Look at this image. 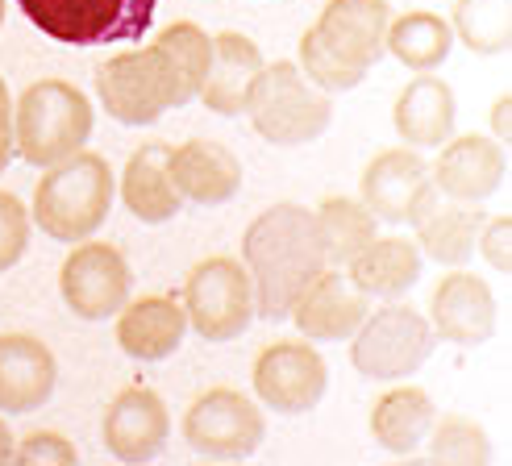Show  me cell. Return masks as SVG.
I'll return each mask as SVG.
<instances>
[{"label": "cell", "instance_id": "obj_1", "mask_svg": "<svg viewBox=\"0 0 512 466\" xmlns=\"http://www.w3.org/2000/svg\"><path fill=\"white\" fill-rule=\"evenodd\" d=\"M242 267L254 288V313L263 321H288L300 292L325 271L309 204L279 200L254 217L242 233Z\"/></svg>", "mask_w": 512, "mask_h": 466}, {"label": "cell", "instance_id": "obj_2", "mask_svg": "<svg viewBox=\"0 0 512 466\" xmlns=\"http://www.w3.org/2000/svg\"><path fill=\"white\" fill-rule=\"evenodd\" d=\"M117 179L105 154L75 150L71 159L42 167V179L30 200V221L55 242H84L109 221Z\"/></svg>", "mask_w": 512, "mask_h": 466}, {"label": "cell", "instance_id": "obj_3", "mask_svg": "<svg viewBox=\"0 0 512 466\" xmlns=\"http://www.w3.org/2000/svg\"><path fill=\"white\" fill-rule=\"evenodd\" d=\"M96 109L71 80H38L13 100V150L34 167H55L84 150Z\"/></svg>", "mask_w": 512, "mask_h": 466}, {"label": "cell", "instance_id": "obj_4", "mask_svg": "<svg viewBox=\"0 0 512 466\" xmlns=\"http://www.w3.org/2000/svg\"><path fill=\"white\" fill-rule=\"evenodd\" d=\"M242 113L250 117L254 134L271 146H309L317 142L329 121H334V105L329 92L313 88L300 75L296 63H263L254 84L246 88Z\"/></svg>", "mask_w": 512, "mask_h": 466}, {"label": "cell", "instance_id": "obj_5", "mask_svg": "<svg viewBox=\"0 0 512 466\" xmlns=\"http://www.w3.org/2000/svg\"><path fill=\"white\" fill-rule=\"evenodd\" d=\"M433 346H438V333H433L421 308L388 300L379 313H367L363 325L350 333V367L363 379L396 383L417 375L429 362Z\"/></svg>", "mask_w": 512, "mask_h": 466}, {"label": "cell", "instance_id": "obj_6", "mask_svg": "<svg viewBox=\"0 0 512 466\" xmlns=\"http://www.w3.org/2000/svg\"><path fill=\"white\" fill-rule=\"evenodd\" d=\"M46 38L63 46L138 42L155 21L159 0H17Z\"/></svg>", "mask_w": 512, "mask_h": 466}, {"label": "cell", "instance_id": "obj_7", "mask_svg": "<svg viewBox=\"0 0 512 466\" xmlns=\"http://www.w3.org/2000/svg\"><path fill=\"white\" fill-rule=\"evenodd\" d=\"M96 100L121 125H155L167 109H179L175 80L155 46L117 50L96 67Z\"/></svg>", "mask_w": 512, "mask_h": 466}, {"label": "cell", "instance_id": "obj_8", "mask_svg": "<svg viewBox=\"0 0 512 466\" xmlns=\"http://www.w3.org/2000/svg\"><path fill=\"white\" fill-rule=\"evenodd\" d=\"M184 313L188 329L204 342H234L254 321V288L242 258L213 254L200 258L184 279Z\"/></svg>", "mask_w": 512, "mask_h": 466}, {"label": "cell", "instance_id": "obj_9", "mask_svg": "<svg viewBox=\"0 0 512 466\" xmlns=\"http://www.w3.org/2000/svg\"><path fill=\"white\" fill-rule=\"evenodd\" d=\"M134 288V271L125 263V254L113 242H75L67 263L59 271V292L63 304L80 321H109L117 317Z\"/></svg>", "mask_w": 512, "mask_h": 466}, {"label": "cell", "instance_id": "obj_10", "mask_svg": "<svg viewBox=\"0 0 512 466\" xmlns=\"http://www.w3.org/2000/svg\"><path fill=\"white\" fill-rule=\"evenodd\" d=\"M254 400L284 417L313 412L329 387V367L317 342H271L259 350L250 367Z\"/></svg>", "mask_w": 512, "mask_h": 466}, {"label": "cell", "instance_id": "obj_11", "mask_svg": "<svg viewBox=\"0 0 512 466\" xmlns=\"http://www.w3.org/2000/svg\"><path fill=\"white\" fill-rule=\"evenodd\" d=\"M184 437L204 458H246L263 446L267 421L263 408L234 387H213L188 404L184 412Z\"/></svg>", "mask_w": 512, "mask_h": 466}, {"label": "cell", "instance_id": "obj_12", "mask_svg": "<svg viewBox=\"0 0 512 466\" xmlns=\"http://www.w3.org/2000/svg\"><path fill=\"white\" fill-rule=\"evenodd\" d=\"M438 196L442 192L433 188L429 163L413 146L379 150L363 171V184H358V200L367 204L379 225H413Z\"/></svg>", "mask_w": 512, "mask_h": 466}, {"label": "cell", "instance_id": "obj_13", "mask_svg": "<svg viewBox=\"0 0 512 466\" xmlns=\"http://www.w3.org/2000/svg\"><path fill=\"white\" fill-rule=\"evenodd\" d=\"M504 175H508L504 146L488 134H463V138L450 134L429 167L433 188L454 204H483L500 192Z\"/></svg>", "mask_w": 512, "mask_h": 466}, {"label": "cell", "instance_id": "obj_14", "mask_svg": "<svg viewBox=\"0 0 512 466\" xmlns=\"http://www.w3.org/2000/svg\"><path fill=\"white\" fill-rule=\"evenodd\" d=\"M429 325L438 333V342L483 346L496 333V296L488 288V279L454 267L438 288H433Z\"/></svg>", "mask_w": 512, "mask_h": 466}, {"label": "cell", "instance_id": "obj_15", "mask_svg": "<svg viewBox=\"0 0 512 466\" xmlns=\"http://www.w3.org/2000/svg\"><path fill=\"white\" fill-rule=\"evenodd\" d=\"M371 313V300L350 283L346 267H325L292 304V321L304 342H350Z\"/></svg>", "mask_w": 512, "mask_h": 466}, {"label": "cell", "instance_id": "obj_16", "mask_svg": "<svg viewBox=\"0 0 512 466\" xmlns=\"http://www.w3.org/2000/svg\"><path fill=\"white\" fill-rule=\"evenodd\" d=\"M100 433H105V446L113 458L150 462L155 454H163L167 437H171V412H167L163 396L150 392V387H125V392H117L109 400Z\"/></svg>", "mask_w": 512, "mask_h": 466}, {"label": "cell", "instance_id": "obj_17", "mask_svg": "<svg viewBox=\"0 0 512 466\" xmlns=\"http://www.w3.org/2000/svg\"><path fill=\"white\" fill-rule=\"evenodd\" d=\"M167 171L171 184L184 204L200 209H217V204L234 200L242 188V163L238 154L213 142V138H188L167 150Z\"/></svg>", "mask_w": 512, "mask_h": 466}, {"label": "cell", "instance_id": "obj_18", "mask_svg": "<svg viewBox=\"0 0 512 466\" xmlns=\"http://www.w3.org/2000/svg\"><path fill=\"white\" fill-rule=\"evenodd\" d=\"M388 21H392L388 0H329L321 17L313 21V30L338 59L371 71L383 59Z\"/></svg>", "mask_w": 512, "mask_h": 466}, {"label": "cell", "instance_id": "obj_19", "mask_svg": "<svg viewBox=\"0 0 512 466\" xmlns=\"http://www.w3.org/2000/svg\"><path fill=\"white\" fill-rule=\"evenodd\" d=\"M59 362L34 333H0V412H34L55 396Z\"/></svg>", "mask_w": 512, "mask_h": 466}, {"label": "cell", "instance_id": "obj_20", "mask_svg": "<svg viewBox=\"0 0 512 466\" xmlns=\"http://www.w3.org/2000/svg\"><path fill=\"white\" fill-rule=\"evenodd\" d=\"M454 117H458V100L454 88L433 71H417L396 96L392 125L404 146L413 150H433L454 134Z\"/></svg>", "mask_w": 512, "mask_h": 466}, {"label": "cell", "instance_id": "obj_21", "mask_svg": "<svg viewBox=\"0 0 512 466\" xmlns=\"http://www.w3.org/2000/svg\"><path fill=\"white\" fill-rule=\"evenodd\" d=\"M188 338V313L175 296H142L125 300L117 313V346L138 362L171 358Z\"/></svg>", "mask_w": 512, "mask_h": 466}, {"label": "cell", "instance_id": "obj_22", "mask_svg": "<svg viewBox=\"0 0 512 466\" xmlns=\"http://www.w3.org/2000/svg\"><path fill=\"white\" fill-rule=\"evenodd\" d=\"M259 67H263V50L254 46V38H246L238 30L213 34L209 80H204V88H200L204 109L217 113V117H242L246 88L254 84Z\"/></svg>", "mask_w": 512, "mask_h": 466}, {"label": "cell", "instance_id": "obj_23", "mask_svg": "<svg viewBox=\"0 0 512 466\" xmlns=\"http://www.w3.org/2000/svg\"><path fill=\"white\" fill-rule=\"evenodd\" d=\"M346 275L367 300H400L421 279V250L413 238H375L358 250Z\"/></svg>", "mask_w": 512, "mask_h": 466}, {"label": "cell", "instance_id": "obj_24", "mask_svg": "<svg viewBox=\"0 0 512 466\" xmlns=\"http://www.w3.org/2000/svg\"><path fill=\"white\" fill-rule=\"evenodd\" d=\"M167 150H171L167 142H146L121 167V204L146 225H163L184 209L167 171Z\"/></svg>", "mask_w": 512, "mask_h": 466}, {"label": "cell", "instance_id": "obj_25", "mask_svg": "<svg viewBox=\"0 0 512 466\" xmlns=\"http://www.w3.org/2000/svg\"><path fill=\"white\" fill-rule=\"evenodd\" d=\"M438 417L425 387H413V383H400L392 392H383L375 404H371V437L388 450V454H413L421 450V442L429 437V425Z\"/></svg>", "mask_w": 512, "mask_h": 466}, {"label": "cell", "instance_id": "obj_26", "mask_svg": "<svg viewBox=\"0 0 512 466\" xmlns=\"http://www.w3.org/2000/svg\"><path fill=\"white\" fill-rule=\"evenodd\" d=\"M479 225H483V217L471 213L467 204H454V200L438 196L413 221V229H417L413 242H417V250L425 258H433V263H442V267H467L471 254H475Z\"/></svg>", "mask_w": 512, "mask_h": 466}, {"label": "cell", "instance_id": "obj_27", "mask_svg": "<svg viewBox=\"0 0 512 466\" xmlns=\"http://www.w3.org/2000/svg\"><path fill=\"white\" fill-rule=\"evenodd\" d=\"M450 46H454L450 21L429 9L392 17L388 34H383V55H392L408 71H438L450 59Z\"/></svg>", "mask_w": 512, "mask_h": 466}, {"label": "cell", "instance_id": "obj_28", "mask_svg": "<svg viewBox=\"0 0 512 466\" xmlns=\"http://www.w3.org/2000/svg\"><path fill=\"white\" fill-rule=\"evenodd\" d=\"M163 55L179 105H188L192 96H200L204 80H209V63H213V34H204L196 21H171L150 42Z\"/></svg>", "mask_w": 512, "mask_h": 466}, {"label": "cell", "instance_id": "obj_29", "mask_svg": "<svg viewBox=\"0 0 512 466\" xmlns=\"http://www.w3.org/2000/svg\"><path fill=\"white\" fill-rule=\"evenodd\" d=\"M313 217H317L325 267H346L350 258L379 233V221L371 217V209L354 196H325L313 209Z\"/></svg>", "mask_w": 512, "mask_h": 466}, {"label": "cell", "instance_id": "obj_30", "mask_svg": "<svg viewBox=\"0 0 512 466\" xmlns=\"http://www.w3.org/2000/svg\"><path fill=\"white\" fill-rule=\"evenodd\" d=\"M450 34L475 55H504L512 46V0H454Z\"/></svg>", "mask_w": 512, "mask_h": 466}, {"label": "cell", "instance_id": "obj_31", "mask_svg": "<svg viewBox=\"0 0 512 466\" xmlns=\"http://www.w3.org/2000/svg\"><path fill=\"white\" fill-rule=\"evenodd\" d=\"M296 67H300L304 80H309L313 88H321V92H350V88H358V84L367 80V71L354 67V63H346V59H338L334 50H329V46L317 38L313 25H309V30H304V38H300V59H296Z\"/></svg>", "mask_w": 512, "mask_h": 466}, {"label": "cell", "instance_id": "obj_32", "mask_svg": "<svg viewBox=\"0 0 512 466\" xmlns=\"http://www.w3.org/2000/svg\"><path fill=\"white\" fill-rule=\"evenodd\" d=\"M425 442H429L433 462H488L492 458L488 433L471 417H442V421L433 417Z\"/></svg>", "mask_w": 512, "mask_h": 466}, {"label": "cell", "instance_id": "obj_33", "mask_svg": "<svg viewBox=\"0 0 512 466\" xmlns=\"http://www.w3.org/2000/svg\"><path fill=\"white\" fill-rule=\"evenodd\" d=\"M30 204L0 188V275L13 271L30 250Z\"/></svg>", "mask_w": 512, "mask_h": 466}, {"label": "cell", "instance_id": "obj_34", "mask_svg": "<svg viewBox=\"0 0 512 466\" xmlns=\"http://www.w3.org/2000/svg\"><path fill=\"white\" fill-rule=\"evenodd\" d=\"M13 458L17 462H30V466H71L80 458V450L71 446V437L55 433V429H38V433H25L21 446H13Z\"/></svg>", "mask_w": 512, "mask_h": 466}, {"label": "cell", "instance_id": "obj_35", "mask_svg": "<svg viewBox=\"0 0 512 466\" xmlns=\"http://www.w3.org/2000/svg\"><path fill=\"white\" fill-rule=\"evenodd\" d=\"M475 250L488 258V267H492L496 275H508V271H512V217L500 213V217H492L488 225H479Z\"/></svg>", "mask_w": 512, "mask_h": 466}, {"label": "cell", "instance_id": "obj_36", "mask_svg": "<svg viewBox=\"0 0 512 466\" xmlns=\"http://www.w3.org/2000/svg\"><path fill=\"white\" fill-rule=\"evenodd\" d=\"M512 96L508 92H500L496 96V109H492V138L500 142V146H508V138H512Z\"/></svg>", "mask_w": 512, "mask_h": 466}, {"label": "cell", "instance_id": "obj_37", "mask_svg": "<svg viewBox=\"0 0 512 466\" xmlns=\"http://www.w3.org/2000/svg\"><path fill=\"white\" fill-rule=\"evenodd\" d=\"M0 142H13V96L5 75H0Z\"/></svg>", "mask_w": 512, "mask_h": 466}, {"label": "cell", "instance_id": "obj_38", "mask_svg": "<svg viewBox=\"0 0 512 466\" xmlns=\"http://www.w3.org/2000/svg\"><path fill=\"white\" fill-rule=\"evenodd\" d=\"M13 429L5 425V421H0V462H13Z\"/></svg>", "mask_w": 512, "mask_h": 466}, {"label": "cell", "instance_id": "obj_39", "mask_svg": "<svg viewBox=\"0 0 512 466\" xmlns=\"http://www.w3.org/2000/svg\"><path fill=\"white\" fill-rule=\"evenodd\" d=\"M13 154H17V150H13V142H0V175H5V167L13 163Z\"/></svg>", "mask_w": 512, "mask_h": 466}, {"label": "cell", "instance_id": "obj_40", "mask_svg": "<svg viewBox=\"0 0 512 466\" xmlns=\"http://www.w3.org/2000/svg\"><path fill=\"white\" fill-rule=\"evenodd\" d=\"M5 9H9V0H0V25H5Z\"/></svg>", "mask_w": 512, "mask_h": 466}]
</instances>
